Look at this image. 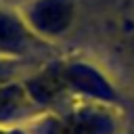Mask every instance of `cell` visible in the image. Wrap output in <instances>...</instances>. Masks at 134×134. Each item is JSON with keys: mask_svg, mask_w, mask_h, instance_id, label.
<instances>
[{"mask_svg": "<svg viewBox=\"0 0 134 134\" xmlns=\"http://www.w3.org/2000/svg\"><path fill=\"white\" fill-rule=\"evenodd\" d=\"M29 29L46 42L63 38L75 23V0H25L19 6Z\"/></svg>", "mask_w": 134, "mask_h": 134, "instance_id": "cell-3", "label": "cell"}, {"mask_svg": "<svg viewBox=\"0 0 134 134\" xmlns=\"http://www.w3.org/2000/svg\"><path fill=\"white\" fill-rule=\"evenodd\" d=\"M0 2H6V4H13V6H19V4L25 2V0H0Z\"/></svg>", "mask_w": 134, "mask_h": 134, "instance_id": "cell-8", "label": "cell"}, {"mask_svg": "<svg viewBox=\"0 0 134 134\" xmlns=\"http://www.w3.org/2000/svg\"><path fill=\"white\" fill-rule=\"evenodd\" d=\"M117 126L113 107L90 100H73L34 119L36 134H117Z\"/></svg>", "mask_w": 134, "mask_h": 134, "instance_id": "cell-1", "label": "cell"}, {"mask_svg": "<svg viewBox=\"0 0 134 134\" xmlns=\"http://www.w3.org/2000/svg\"><path fill=\"white\" fill-rule=\"evenodd\" d=\"M42 63H29V61H15V59H0V84L23 80L29 71H34Z\"/></svg>", "mask_w": 134, "mask_h": 134, "instance_id": "cell-6", "label": "cell"}, {"mask_svg": "<svg viewBox=\"0 0 134 134\" xmlns=\"http://www.w3.org/2000/svg\"><path fill=\"white\" fill-rule=\"evenodd\" d=\"M0 134H23V132L17 128H0Z\"/></svg>", "mask_w": 134, "mask_h": 134, "instance_id": "cell-7", "label": "cell"}, {"mask_svg": "<svg viewBox=\"0 0 134 134\" xmlns=\"http://www.w3.org/2000/svg\"><path fill=\"white\" fill-rule=\"evenodd\" d=\"M63 77L67 84V92L73 100H90L103 103L109 107L119 105V94L107 75L86 61H61Z\"/></svg>", "mask_w": 134, "mask_h": 134, "instance_id": "cell-4", "label": "cell"}, {"mask_svg": "<svg viewBox=\"0 0 134 134\" xmlns=\"http://www.w3.org/2000/svg\"><path fill=\"white\" fill-rule=\"evenodd\" d=\"M44 111L31 100L21 80L0 84V128H15L23 121H34Z\"/></svg>", "mask_w": 134, "mask_h": 134, "instance_id": "cell-5", "label": "cell"}, {"mask_svg": "<svg viewBox=\"0 0 134 134\" xmlns=\"http://www.w3.org/2000/svg\"><path fill=\"white\" fill-rule=\"evenodd\" d=\"M52 44L36 36L19 8L0 2V59L46 63L50 61Z\"/></svg>", "mask_w": 134, "mask_h": 134, "instance_id": "cell-2", "label": "cell"}]
</instances>
